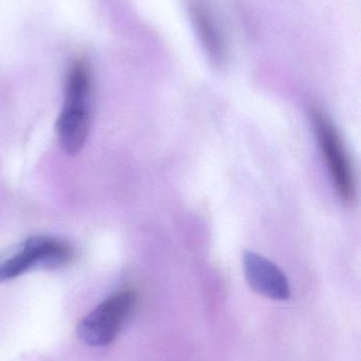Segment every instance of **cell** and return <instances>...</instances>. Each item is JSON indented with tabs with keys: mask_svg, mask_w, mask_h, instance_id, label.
<instances>
[{
	"mask_svg": "<svg viewBox=\"0 0 361 361\" xmlns=\"http://www.w3.org/2000/svg\"><path fill=\"white\" fill-rule=\"evenodd\" d=\"M91 118V78L82 59L72 63L66 78L65 102L57 123L61 149L70 156L78 154L88 137Z\"/></svg>",
	"mask_w": 361,
	"mask_h": 361,
	"instance_id": "1",
	"label": "cell"
},
{
	"mask_svg": "<svg viewBox=\"0 0 361 361\" xmlns=\"http://www.w3.org/2000/svg\"><path fill=\"white\" fill-rule=\"evenodd\" d=\"M73 250L50 237H32L0 252V283L33 269H55L67 264Z\"/></svg>",
	"mask_w": 361,
	"mask_h": 361,
	"instance_id": "2",
	"label": "cell"
},
{
	"mask_svg": "<svg viewBox=\"0 0 361 361\" xmlns=\"http://www.w3.org/2000/svg\"><path fill=\"white\" fill-rule=\"evenodd\" d=\"M135 302L133 290H120L112 295L78 322L76 335L91 347L110 345L118 336Z\"/></svg>",
	"mask_w": 361,
	"mask_h": 361,
	"instance_id": "3",
	"label": "cell"
},
{
	"mask_svg": "<svg viewBox=\"0 0 361 361\" xmlns=\"http://www.w3.org/2000/svg\"><path fill=\"white\" fill-rule=\"evenodd\" d=\"M313 124L339 197L345 203H354L356 199L355 175L336 127L324 112L318 109L313 111Z\"/></svg>",
	"mask_w": 361,
	"mask_h": 361,
	"instance_id": "4",
	"label": "cell"
},
{
	"mask_svg": "<svg viewBox=\"0 0 361 361\" xmlns=\"http://www.w3.org/2000/svg\"><path fill=\"white\" fill-rule=\"evenodd\" d=\"M243 264L246 280L254 292L271 300L290 298V282L275 263L256 252H246Z\"/></svg>",
	"mask_w": 361,
	"mask_h": 361,
	"instance_id": "5",
	"label": "cell"
},
{
	"mask_svg": "<svg viewBox=\"0 0 361 361\" xmlns=\"http://www.w3.org/2000/svg\"><path fill=\"white\" fill-rule=\"evenodd\" d=\"M190 8L197 34L208 55L214 63L220 65L226 59L227 53L226 42L220 25L209 6L203 1L194 0Z\"/></svg>",
	"mask_w": 361,
	"mask_h": 361,
	"instance_id": "6",
	"label": "cell"
}]
</instances>
